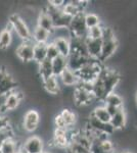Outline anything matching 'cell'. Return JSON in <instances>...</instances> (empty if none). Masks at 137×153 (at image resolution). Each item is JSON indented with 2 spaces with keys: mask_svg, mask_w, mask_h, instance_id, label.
<instances>
[{
  "mask_svg": "<svg viewBox=\"0 0 137 153\" xmlns=\"http://www.w3.org/2000/svg\"><path fill=\"white\" fill-rule=\"evenodd\" d=\"M37 26L40 27V28L46 30V31L52 32L54 31V26H53V21H52L50 14L47 12V10H42L39 13L38 18H37Z\"/></svg>",
  "mask_w": 137,
  "mask_h": 153,
  "instance_id": "cell-15",
  "label": "cell"
},
{
  "mask_svg": "<svg viewBox=\"0 0 137 153\" xmlns=\"http://www.w3.org/2000/svg\"><path fill=\"white\" fill-rule=\"evenodd\" d=\"M64 4H66V1L64 0H51L48 2V5L54 8H63Z\"/></svg>",
  "mask_w": 137,
  "mask_h": 153,
  "instance_id": "cell-36",
  "label": "cell"
},
{
  "mask_svg": "<svg viewBox=\"0 0 137 153\" xmlns=\"http://www.w3.org/2000/svg\"><path fill=\"white\" fill-rule=\"evenodd\" d=\"M51 36V33L46 30L36 26L32 33V39L34 43H48V40Z\"/></svg>",
  "mask_w": 137,
  "mask_h": 153,
  "instance_id": "cell-19",
  "label": "cell"
},
{
  "mask_svg": "<svg viewBox=\"0 0 137 153\" xmlns=\"http://www.w3.org/2000/svg\"><path fill=\"white\" fill-rule=\"evenodd\" d=\"M103 27L101 26H96L93 27L91 29H88L87 32V38L89 39H101L103 38Z\"/></svg>",
  "mask_w": 137,
  "mask_h": 153,
  "instance_id": "cell-29",
  "label": "cell"
},
{
  "mask_svg": "<svg viewBox=\"0 0 137 153\" xmlns=\"http://www.w3.org/2000/svg\"><path fill=\"white\" fill-rule=\"evenodd\" d=\"M53 44L57 48L59 55L64 56V57L68 58L72 53V47H71V42L70 39L67 38H54V40L52 41Z\"/></svg>",
  "mask_w": 137,
  "mask_h": 153,
  "instance_id": "cell-14",
  "label": "cell"
},
{
  "mask_svg": "<svg viewBox=\"0 0 137 153\" xmlns=\"http://www.w3.org/2000/svg\"><path fill=\"white\" fill-rule=\"evenodd\" d=\"M126 123H127L126 112L124 110V108H121L114 117H112L109 124L112 125V127L114 128L115 131H118V130H123V128L126 126Z\"/></svg>",
  "mask_w": 137,
  "mask_h": 153,
  "instance_id": "cell-18",
  "label": "cell"
},
{
  "mask_svg": "<svg viewBox=\"0 0 137 153\" xmlns=\"http://www.w3.org/2000/svg\"><path fill=\"white\" fill-rule=\"evenodd\" d=\"M52 142L56 147L67 149L71 143V134L69 129H55Z\"/></svg>",
  "mask_w": 137,
  "mask_h": 153,
  "instance_id": "cell-12",
  "label": "cell"
},
{
  "mask_svg": "<svg viewBox=\"0 0 137 153\" xmlns=\"http://www.w3.org/2000/svg\"><path fill=\"white\" fill-rule=\"evenodd\" d=\"M112 153H117V152H115V151H114V152H112Z\"/></svg>",
  "mask_w": 137,
  "mask_h": 153,
  "instance_id": "cell-43",
  "label": "cell"
},
{
  "mask_svg": "<svg viewBox=\"0 0 137 153\" xmlns=\"http://www.w3.org/2000/svg\"><path fill=\"white\" fill-rule=\"evenodd\" d=\"M66 153H74V152H72L70 149H66Z\"/></svg>",
  "mask_w": 137,
  "mask_h": 153,
  "instance_id": "cell-39",
  "label": "cell"
},
{
  "mask_svg": "<svg viewBox=\"0 0 137 153\" xmlns=\"http://www.w3.org/2000/svg\"><path fill=\"white\" fill-rule=\"evenodd\" d=\"M57 56H59V53L57 51V48L55 47V45L53 44V42L50 43H47V48H46V58L48 60H53L55 59Z\"/></svg>",
  "mask_w": 137,
  "mask_h": 153,
  "instance_id": "cell-31",
  "label": "cell"
},
{
  "mask_svg": "<svg viewBox=\"0 0 137 153\" xmlns=\"http://www.w3.org/2000/svg\"><path fill=\"white\" fill-rule=\"evenodd\" d=\"M135 101H136V105H137V93H136V97H135Z\"/></svg>",
  "mask_w": 137,
  "mask_h": 153,
  "instance_id": "cell-40",
  "label": "cell"
},
{
  "mask_svg": "<svg viewBox=\"0 0 137 153\" xmlns=\"http://www.w3.org/2000/svg\"><path fill=\"white\" fill-rule=\"evenodd\" d=\"M17 153H26V152H25V150L23 149V148H21V149H19V151Z\"/></svg>",
  "mask_w": 137,
  "mask_h": 153,
  "instance_id": "cell-38",
  "label": "cell"
},
{
  "mask_svg": "<svg viewBox=\"0 0 137 153\" xmlns=\"http://www.w3.org/2000/svg\"><path fill=\"white\" fill-rule=\"evenodd\" d=\"M10 126V120L5 114H0V130H3Z\"/></svg>",
  "mask_w": 137,
  "mask_h": 153,
  "instance_id": "cell-35",
  "label": "cell"
},
{
  "mask_svg": "<svg viewBox=\"0 0 137 153\" xmlns=\"http://www.w3.org/2000/svg\"><path fill=\"white\" fill-rule=\"evenodd\" d=\"M118 46H119V41L117 39V37L112 39L103 40V47H101L100 56L98 58L99 62H103V61L108 60L109 58H111L117 51Z\"/></svg>",
  "mask_w": 137,
  "mask_h": 153,
  "instance_id": "cell-7",
  "label": "cell"
},
{
  "mask_svg": "<svg viewBox=\"0 0 137 153\" xmlns=\"http://www.w3.org/2000/svg\"><path fill=\"white\" fill-rule=\"evenodd\" d=\"M43 87L48 94L51 95H58L61 93V86L58 83V78L55 76H51L47 78L46 80L42 81Z\"/></svg>",
  "mask_w": 137,
  "mask_h": 153,
  "instance_id": "cell-17",
  "label": "cell"
},
{
  "mask_svg": "<svg viewBox=\"0 0 137 153\" xmlns=\"http://www.w3.org/2000/svg\"><path fill=\"white\" fill-rule=\"evenodd\" d=\"M24 99V94L21 91L14 90L4 96V100L0 105V114H4L7 111L16 110Z\"/></svg>",
  "mask_w": 137,
  "mask_h": 153,
  "instance_id": "cell-3",
  "label": "cell"
},
{
  "mask_svg": "<svg viewBox=\"0 0 137 153\" xmlns=\"http://www.w3.org/2000/svg\"><path fill=\"white\" fill-rule=\"evenodd\" d=\"M100 147L101 149L103 150L106 153H112L115 151V146H114V143L111 141V140L109 139V138H106V139L103 140V141H100Z\"/></svg>",
  "mask_w": 137,
  "mask_h": 153,
  "instance_id": "cell-33",
  "label": "cell"
},
{
  "mask_svg": "<svg viewBox=\"0 0 137 153\" xmlns=\"http://www.w3.org/2000/svg\"><path fill=\"white\" fill-rule=\"evenodd\" d=\"M38 73H39V76H40L42 81L46 80L47 78L53 76L51 60L45 59V60L42 61L41 63H39L38 65Z\"/></svg>",
  "mask_w": 137,
  "mask_h": 153,
  "instance_id": "cell-22",
  "label": "cell"
},
{
  "mask_svg": "<svg viewBox=\"0 0 137 153\" xmlns=\"http://www.w3.org/2000/svg\"><path fill=\"white\" fill-rule=\"evenodd\" d=\"M12 42V33L7 31L6 29H3L0 32V49L6 50L10 46Z\"/></svg>",
  "mask_w": 137,
  "mask_h": 153,
  "instance_id": "cell-26",
  "label": "cell"
},
{
  "mask_svg": "<svg viewBox=\"0 0 137 153\" xmlns=\"http://www.w3.org/2000/svg\"><path fill=\"white\" fill-rule=\"evenodd\" d=\"M21 148L22 146H19V143L16 141V139H14V138H10V139L6 140V141L3 143L0 151L2 153H17Z\"/></svg>",
  "mask_w": 137,
  "mask_h": 153,
  "instance_id": "cell-24",
  "label": "cell"
},
{
  "mask_svg": "<svg viewBox=\"0 0 137 153\" xmlns=\"http://www.w3.org/2000/svg\"><path fill=\"white\" fill-rule=\"evenodd\" d=\"M61 79V83H63L64 86H67V87H71V86H77L80 82L78 78V75L77 73L71 71L70 68H67L63 73L61 74V76H58Z\"/></svg>",
  "mask_w": 137,
  "mask_h": 153,
  "instance_id": "cell-16",
  "label": "cell"
},
{
  "mask_svg": "<svg viewBox=\"0 0 137 153\" xmlns=\"http://www.w3.org/2000/svg\"><path fill=\"white\" fill-rule=\"evenodd\" d=\"M67 59H68V68L75 71V73H78L92 58L89 57L88 55H83V54L80 53L72 52L71 55Z\"/></svg>",
  "mask_w": 137,
  "mask_h": 153,
  "instance_id": "cell-9",
  "label": "cell"
},
{
  "mask_svg": "<svg viewBox=\"0 0 137 153\" xmlns=\"http://www.w3.org/2000/svg\"><path fill=\"white\" fill-rule=\"evenodd\" d=\"M22 148L26 153H42L44 151V143L40 137L32 136L23 143Z\"/></svg>",
  "mask_w": 137,
  "mask_h": 153,
  "instance_id": "cell-10",
  "label": "cell"
},
{
  "mask_svg": "<svg viewBox=\"0 0 137 153\" xmlns=\"http://www.w3.org/2000/svg\"><path fill=\"white\" fill-rule=\"evenodd\" d=\"M85 45L87 54H88L89 57L92 59H95V60H98L101 52V47H103V39L86 38Z\"/></svg>",
  "mask_w": 137,
  "mask_h": 153,
  "instance_id": "cell-13",
  "label": "cell"
},
{
  "mask_svg": "<svg viewBox=\"0 0 137 153\" xmlns=\"http://www.w3.org/2000/svg\"><path fill=\"white\" fill-rule=\"evenodd\" d=\"M103 101H104V104L106 105H112V106H115V107H118V108H122L123 107V104H124L123 98L115 92H112L106 95V97H104Z\"/></svg>",
  "mask_w": 137,
  "mask_h": 153,
  "instance_id": "cell-23",
  "label": "cell"
},
{
  "mask_svg": "<svg viewBox=\"0 0 137 153\" xmlns=\"http://www.w3.org/2000/svg\"><path fill=\"white\" fill-rule=\"evenodd\" d=\"M52 63V71H53V76L58 78L61 74L68 68V59L64 56H57L55 59L51 61Z\"/></svg>",
  "mask_w": 137,
  "mask_h": 153,
  "instance_id": "cell-20",
  "label": "cell"
},
{
  "mask_svg": "<svg viewBox=\"0 0 137 153\" xmlns=\"http://www.w3.org/2000/svg\"><path fill=\"white\" fill-rule=\"evenodd\" d=\"M85 24L87 29H91L93 27L100 26L101 22L97 14L93 12H88V13H85Z\"/></svg>",
  "mask_w": 137,
  "mask_h": 153,
  "instance_id": "cell-28",
  "label": "cell"
},
{
  "mask_svg": "<svg viewBox=\"0 0 137 153\" xmlns=\"http://www.w3.org/2000/svg\"><path fill=\"white\" fill-rule=\"evenodd\" d=\"M73 93V100L77 106L89 105L91 103V101L94 99V96L92 93L88 92L85 89L79 87V86H76Z\"/></svg>",
  "mask_w": 137,
  "mask_h": 153,
  "instance_id": "cell-11",
  "label": "cell"
},
{
  "mask_svg": "<svg viewBox=\"0 0 137 153\" xmlns=\"http://www.w3.org/2000/svg\"><path fill=\"white\" fill-rule=\"evenodd\" d=\"M8 22L11 24L13 32L16 34L23 42L32 41V32L30 30L28 24L19 14L13 13L9 16Z\"/></svg>",
  "mask_w": 137,
  "mask_h": 153,
  "instance_id": "cell-1",
  "label": "cell"
},
{
  "mask_svg": "<svg viewBox=\"0 0 137 153\" xmlns=\"http://www.w3.org/2000/svg\"><path fill=\"white\" fill-rule=\"evenodd\" d=\"M46 43H34V61L36 63H41L46 58Z\"/></svg>",
  "mask_w": 137,
  "mask_h": 153,
  "instance_id": "cell-21",
  "label": "cell"
},
{
  "mask_svg": "<svg viewBox=\"0 0 137 153\" xmlns=\"http://www.w3.org/2000/svg\"><path fill=\"white\" fill-rule=\"evenodd\" d=\"M10 138H14L13 131H12L10 126L3 130H0V149H1V146L3 145V143L5 142L6 140L10 139Z\"/></svg>",
  "mask_w": 137,
  "mask_h": 153,
  "instance_id": "cell-30",
  "label": "cell"
},
{
  "mask_svg": "<svg viewBox=\"0 0 137 153\" xmlns=\"http://www.w3.org/2000/svg\"><path fill=\"white\" fill-rule=\"evenodd\" d=\"M122 153H132V152H129V151H125V152H122Z\"/></svg>",
  "mask_w": 137,
  "mask_h": 153,
  "instance_id": "cell-41",
  "label": "cell"
},
{
  "mask_svg": "<svg viewBox=\"0 0 137 153\" xmlns=\"http://www.w3.org/2000/svg\"><path fill=\"white\" fill-rule=\"evenodd\" d=\"M54 125H55L56 129H68L66 126V123H64V118L61 117V114H57L55 118H54Z\"/></svg>",
  "mask_w": 137,
  "mask_h": 153,
  "instance_id": "cell-34",
  "label": "cell"
},
{
  "mask_svg": "<svg viewBox=\"0 0 137 153\" xmlns=\"http://www.w3.org/2000/svg\"><path fill=\"white\" fill-rule=\"evenodd\" d=\"M42 153H50V152H48V151H43Z\"/></svg>",
  "mask_w": 137,
  "mask_h": 153,
  "instance_id": "cell-42",
  "label": "cell"
},
{
  "mask_svg": "<svg viewBox=\"0 0 137 153\" xmlns=\"http://www.w3.org/2000/svg\"><path fill=\"white\" fill-rule=\"evenodd\" d=\"M91 114L93 115L94 117H96L98 120L103 123H106V124H109L111 122V115L109 114V112L106 111V107L104 106H96L93 110H92Z\"/></svg>",
  "mask_w": 137,
  "mask_h": 153,
  "instance_id": "cell-25",
  "label": "cell"
},
{
  "mask_svg": "<svg viewBox=\"0 0 137 153\" xmlns=\"http://www.w3.org/2000/svg\"><path fill=\"white\" fill-rule=\"evenodd\" d=\"M69 31L72 37H74V38H87L88 29H87L85 24V13L84 12L77 14L76 16L72 19L69 27Z\"/></svg>",
  "mask_w": 137,
  "mask_h": 153,
  "instance_id": "cell-2",
  "label": "cell"
},
{
  "mask_svg": "<svg viewBox=\"0 0 137 153\" xmlns=\"http://www.w3.org/2000/svg\"><path fill=\"white\" fill-rule=\"evenodd\" d=\"M87 129L93 131V132L96 133H103V134L106 135H113L115 130L114 128L112 127V125L109 124H106V123H103L100 120H98L96 117H94L93 115L90 113L88 117V120H87V125H86Z\"/></svg>",
  "mask_w": 137,
  "mask_h": 153,
  "instance_id": "cell-5",
  "label": "cell"
},
{
  "mask_svg": "<svg viewBox=\"0 0 137 153\" xmlns=\"http://www.w3.org/2000/svg\"><path fill=\"white\" fill-rule=\"evenodd\" d=\"M0 153H2V152H1V151H0Z\"/></svg>",
  "mask_w": 137,
  "mask_h": 153,
  "instance_id": "cell-44",
  "label": "cell"
},
{
  "mask_svg": "<svg viewBox=\"0 0 137 153\" xmlns=\"http://www.w3.org/2000/svg\"><path fill=\"white\" fill-rule=\"evenodd\" d=\"M67 149H70L72 152L74 153H90V150L87 149V148L81 146L80 144L75 142H71L70 143V146L67 148Z\"/></svg>",
  "mask_w": 137,
  "mask_h": 153,
  "instance_id": "cell-32",
  "label": "cell"
},
{
  "mask_svg": "<svg viewBox=\"0 0 137 153\" xmlns=\"http://www.w3.org/2000/svg\"><path fill=\"white\" fill-rule=\"evenodd\" d=\"M17 82L5 68H0V96H5L16 90Z\"/></svg>",
  "mask_w": 137,
  "mask_h": 153,
  "instance_id": "cell-4",
  "label": "cell"
},
{
  "mask_svg": "<svg viewBox=\"0 0 137 153\" xmlns=\"http://www.w3.org/2000/svg\"><path fill=\"white\" fill-rule=\"evenodd\" d=\"M40 123V114L36 109H29L24 114L23 117V128L27 132H34L37 130Z\"/></svg>",
  "mask_w": 137,
  "mask_h": 153,
  "instance_id": "cell-8",
  "label": "cell"
},
{
  "mask_svg": "<svg viewBox=\"0 0 137 153\" xmlns=\"http://www.w3.org/2000/svg\"><path fill=\"white\" fill-rule=\"evenodd\" d=\"M17 58L23 62L34 61V44L32 41H27L21 43L16 49Z\"/></svg>",
  "mask_w": 137,
  "mask_h": 153,
  "instance_id": "cell-6",
  "label": "cell"
},
{
  "mask_svg": "<svg viewBox=\"0 0 137 153\" xmlns=\"http://www.w3.org/2000/svg\"><path fill=\"white\" fill-rule=\"evenodd\" d=\"M104 107H106V111L109 112V114L111 115V117H114V115L116 114V113L121 109V108L115 107V106H112V105H106V104H104ZM122 108H123V107H122Z\"/></svg>",
  "mask_w": 137,
  "mask_h": 153,
  "instance_id": "cell-37",
  "label": "cell"
},
{
  "mask_svg": "<svg viewBox=\"0 0 137 153\" xmlns=\"http://www.w3.org/2000/svg\"><path fill=\"white\" fill-rule=\"evenodd\" d=\"M61 115V117L64 118V123H66L67 128H71L73 127L76 123V114L72 111V110L68 109V108H64V109L61 110V112L59 113Z\"/></svg>",
  "mask_w": 137,
  "mask_h": 153,
  "instance_id": "cell-27",
  "label": "cell"
}]
</instances>
